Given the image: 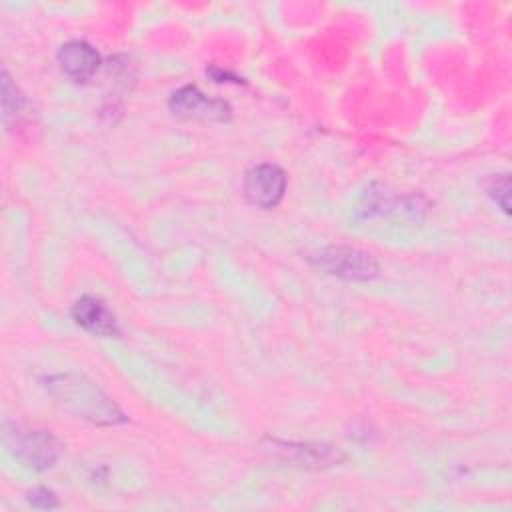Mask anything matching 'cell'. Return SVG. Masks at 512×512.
Segmentation results:
<instances>
[{"mask_svg": "<svg viewBox=\"0 0 512 512\" xmlns=\"http://www.w3.org/2000/svg\"><path fill=\"white\" fill-rule=\"evenodd\" d=\"M42 386L60 408L90 424L116 426L128 420V416L116 406V402L106 396L100 386H96L90 378L82 374H50L42 378Z\"/></svg>", "mask_w": 512, "mask_h": 512, "instance_id": "cell-1", "label": "cell"}, {"mask_svg": "<svg viewBox=\"0 0 512 512\" xmlns=\"http://www.w3.org/2000/svg\"><path fill=\"white\" fill-rule=\"evenodd\" d=\"M4 442L24 466L38 472L52 468L62 452L54 434L46 430H22L10 422H4Z\"/></svg>", "mask_w": 512, "mask_h": 512, "instance_id": "cell-2", "label": "cell"}, {"mask_svg": "<svg viewBox=\"0 0 512 512\" xmlns=\"http://www.w3.org/2000/svg\"><path fill=\"white\" fill-rule=\"evenodd\" d=\"M310 262L324 274L354 282L374 280L380 270L376 258L356 246H326L318 250Z\"/></svg>", "mask_w": 512, "mask_h": 512, "instance_id": "cell-3", "label": "cell"}, {"mask_svg": "<svg viewBox=\"0 0 512 512\" xmlns=\"http://www.w3.org/2000/svg\"><path fill=\"white\" fill-rule=\"evenodd\" d=\"M170 110L180 118L204 120V122H228L232 108L224 100L208 98L196 86L188 84L178 88L170 98Z\"/></svg>", "mask_w": 512, "mask_h": 512, "instance_id": "cell-4", "label": "cell"}, {"mask_svg": "<svg viewBox=\"0 0 512 512\" xmlns=\"http://www.w3.org/2000/svg\"><path fill=\"white\" fill-rule=\"evenodd\" d=\"M286 192V174L280 166L264 162L252 166L244 176V194L258 208H274Z\"/></svg>", "mask_w": 512, "mask_h": 512, "instance_id": "cell-5", "label": "cell"}, {"mask_svg": "<svg viewBox=\"0 0 512 512\" xmlns=\"http://www.w3.org/2000/svg\"><path fill=\"white\" fill-rule=\"evenodd\" d=\"M58 62L70 80L88 82L100 68V54L88 42L72 40L58 50Z\"/></svg>", "mask_w": 512, "mask_h": 512, "instance_id": "cell-6", "label": "cell"}, {"mask_svg": "<svg viewBox=\"0 0 512 512\" xmlns=\"http://www.w3.org/2000/svg\"><path fill=\"white\" fill-rule=\"evenodd\" d=\"M72 318L80 328L96 336H116L120 332L114 314L100 298L94 296H82L76 300L72 306Z\"/></svg>", "mask_w": 512, "mask_h": 512, "instance_id": "cell-7", "label": "cell"}, {"mask_svg": "<svg viewBox=\"0 0 512 512\" xmlns=\"http://www.w3.org/2000/svg\"><path fill=\"white\" fill-rule=\"evenodd\" d=\"M276 442V440H274ZM282 446L280 450L288 454L290 460H294L300 466L308 468H324V466H334L342 460V454L330 446H320V444H294V442H276Z\"/></svg>", "mask_w": 512, "mask_h": 512, "instance_id": "cell-8", "label": "cell"}, {"mask_svg": "<svg viewBox=\"0 0 512 512\" xmlns=\"http://www.w3.org/2000/svg\"><path fill=\"white\" fill-rule=\"evenodd\" d=\"M22 96L16 88V84L12 82L10 74L4 70L2 72V118H4V124L8 126L10 118L12 116H18V112L22 110Z\"/></svg>", "mask_w": 512, "mask_h": 512, "instance_id": "cell-9", "label": "cell"}, {"mask_svg": "<svg viewBox=\"0 0 512 512\" xmlns=\"http://www.w3.org/2000/svg\"><path fill=\"white\" fill-rule=\"evenodd\" d=\"M488 194L494 198V202L502 208L504 214L510 212V204H508V196H510V180L506 174H502L500 178H494L492 184L488 186Z\"/></svg>", "mask_w": 512, "mask_h": 512, "instance_id": "cell-10", "label": "cell"}, {"mask_svg": "<svg viewBox=\"0 0 512 512\" xmlns=\"http://www.w3.org/2000/svg\"><path fill=\"white\" fill-rule=\"evenodd\" d=\"M28 502H30V506L42 508V510H50V508H56L60 504L58 496L52 490L44 488V486L30 490L28 492Z\"/></svg>", "mask_w": 512, "mask_h": 512, "instance_id": "cell-11", "label": "cell"}]
</instances>
